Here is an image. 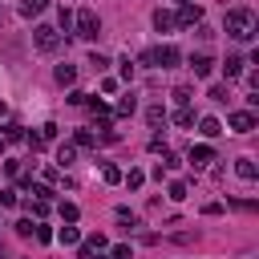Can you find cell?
Segmentation results:
<instances>
[{
	"instance_id": "4316f807",
	"label": "cell",
	"mask_w": 259,
	"mask_h": 259,
	"mask_svg": "<svg viewBox=\"0 0 259 259\" xmlns=\"http://www.w3.org/2000/svg\"><path fill=\"white\" fill-rule=\"evenodd\" d=\"M57 20H61V28H65V32H73V12H69V8H61V16H57Z\"/></svg>"
},
{
	"instance_id": "83f0119b",
	"label": "cell",
	"mask_w": 259,
	"mask_h": 259,
	"mask_svg": "<svg viewBox=\"0 0 259 259\" xmlns=\"http://www.w3.org/2000/svg\"><path fill=\"white\" fill-rule=\"evenodd\" d=\"M89 65H93V69H97V73H101V69H105V65H109V57H101V53H89Z\"/></svg>"
},
{
	"instance_id": "ffe728a7",
	"label": "cell",
	"mask_w": 259,
	"mask_h": 259,
	"mask_svg": "<svg viewBox=\"0 0 259 259\" xmlns=\"http://www.w3.org/2000/svg\"><path fill=\"white\" fill-rule=\"evenodd\" d=\"M134 109H138V101H134V93H130V97H121V101H117V113H121V117H130V113H134Z\"/></svg>"
},
{
	"instance_id": "277c9868",
	"label": "cell",
	"mask_w": 259,
	"mask_h": 259,
	"mask_svg": "<svg viewBox=\"0 0 259 259\" xmlns=\"http://www.w3.org/2000/svg\"><path fill=\"white\" fill-rule=\"evenodd\" d=\"M178 61H182V53H178L174 45H158V49H154V69H174Z\"/></svg>"
},
{
	"instance_id": "ac0fdd59",
	"label": "cell",
	"mask_w": 259,
	"mask_h": 259,
	"mask_svg": "<svg viewBox=\"0 0 259 259\" xmlns=\"http://www.w3.org/2000/svg\"><path fill=\"white\" fill-rule=\"evenodd\" d=\"M61 219H65V223H77V219H81L77 202H61Z\"/></svg>"
},
{
	"instance_id": "5bb4252c",
	"label": "cell",
	"mask_w": 259,
	"mask_h": 259,
	"mask_svg": "<svg viewBox=\"0 0 259 259\" xmlns=\"http://www.w3.org/2000/svg\"><path fill=\"white\" fill-rule=\"evenodd\" d=\"M57 81H61V85H73V81H77V69H73V65H57Z\"/></svg>"
},
{
	"instance_id": "836d02e7",
	"label": "cell",
	"mask_w": 259,
	"mask_h": 259,
	"mask_svg": "<svg viewBox=\"0 0 259 259\" xmlns=\"http://www.w3.org/2000/svg\"><path fill=\"white\" fill-rule=\"evenodd\" d=\"M109 259H134V255H130V247H125V243H117V247L109 251Z\"/></svg>"
},
{
	"instance_id": "603a6c76",
	"label": "cell",
	"mask_w": 259,
	"mask_h": 259,
	"mask_svg": "<svg viewBox=\"0 0 259 259\" xmlns=\"http://www.w3.org/2000/svg\"><path fill=\"white\" fill-rule=\"evenodd\" d=\"M142 182H146V174H142V170H130V174H125V186H130V190H138Z\"/></svg>"
},
{
	"instance_id": "d4e9b609",
	"label": "cell",
	"mask_w": 259,
	"mask_h": 259,
	"mask_svg": "<svg viewBox=\"0 0 259 259\" xmlns=\"http://www.w3.org/2000/svg\"><path fill=\"white\" fill-rule=\"evenodd\" d=\"M170 198L182 202V198H186V182H170Z\"/></svg>"
},
{
	"instance_id": "f1b7e54d",
	"label": "cell",
	"mask_w": 259,
	"mask_h": 259,
	"mask_svg": "<svg viewBox=\"0 0 259 259\" xmlns=\"http://www.w3.org/2000/svg\"><path fill=\"white\" fill-rule=\"evenodd\" d=\"M170 97H174V101H178V105H186V101H190V89H186V85H178V89H174V93H170Z\"/></svg>"
},
{
	"instance_id": "1f68e13d",
	"label": "cell",
	"mask_w": 259,
	"mask_h": 259,
	"mask_svg": "<svg viewBox=\"0 0 259 259\" xmlns=\"http://www.w3.org/2000/svg\"><path fill=\"white\" fill-rule=\"evenodd\" d=\"M20 198H16V190H0V206H16Z\"/></svg>"
},
{
	"instance_id": "7402d4cb",
	"label": "cell",
	"mask_w": 259,
	"mask_h": 259,
	"mask_svg": "<svg viewBox=\"0 0 259 259\" xmlns=\"http://www.w3.org/2000/svg\"><path fill=\"white\" fill-rule=\"evenodd\" d=\"M174 125H194V113H190V109H186V105H182V109H178V113H174Z\"/></svg>"
},
{
	"instance_id": "e0dca14e",
	"label": "cell",
	"mask_w": 259,
	"mask_h": 259,
	"mask_svg": "<svg viewBox=\"0 0 259 259\" xmlns=\"http://www.w3.org/2000/svg\"><path fill=\"white\" fill-rule=\"evenodd\" d=\"M73 158H77V146H61V150H57V162H61V166H73Z\"/></svg>"
},
{
	"instance_id": "52a82bcc",
	"label": "cell",
	"mask_w": 259,
	"mask_h": 259,
	"mask_svg": "<svg viewBox=\"0 0 259 259\" xmlns=\"http://www.w3.org/2000/svg\"><path fill=\"white\" fill-rule=\"evenodd\" d=\"M190 69H194V77H210L214 73V57L210 53H198V57H190Z\"/></svg>"
},
{
	"instance_id": "484cf974",
	"label": "cell",
	"mask_w": 259,
	"mask_h": 259,
	"mask_svg": "<svg viewBox=\"0 0 259 259\" xmlns=\"http://www.w3.org/2000/svg\"><path fill=\"white\" fill-rule=\"evenodd\" d=\"M85 247H89V251H105V235H89Z\"/></svg>"
},
{
	"instance_id": "8fae6325",
	"label": "cell",
	"mask_w": 259,
	"mask_h": 259,
	"mask_svg": "<svg viewBox=\"0 0 259 259\" xmlns=\"http://www.w3.org/2000/svg\"><path fill=\"white\" fill-rule=\"evenodd\" d=\"M235 174H239V178H247V182H251V178H255V174H259V170H255V162H251V158H239V162H235Z\"/></svg>"
},
{
	"instance_id": "f35d334b",
	"label": "cell",
	"mask_w": 259,
	"mask_h": 259,
	"mask_svg": "<svg viewBox=\"0 0 259 259\" xmlns=\"http://www.w3.org/2000/svg\"><path fill=\"white\" fill-rule=\"evenodd\" d=\"M0 20H4V8H0Z\"/></svg>"
},
{
	"instance_id": "cb8c5ba5",
	"label": "cell",
	"mask_w": 259,
	"mask_h": 259,
	"mask_svg": "<svg viewBox=\"0 0 259 259\" xmlns=\"http://www.w3.org/2000/svg\"><path fill=\"white\" fill-rule=\"evenodd\" d=\"M117 65H121V81H134V61H130V57H121Z\"/></svg>"
},
{
	"instance_id": "44dd1931",
	"label": "cell",
	"mask_w": 259,
	"mask_h": 259,
	"mask_svg": "<svg viewBox=\"0 0 259 259\" xmlns=\"http://www.w3.org/2000/svg\"><path fill=\"white\" fill-rule=\"evenodd\" d=\"M113 214H117V223H130V227H138V214H134L130 206H117Z\"/></svg>"
},
{
	"instance_id": "e575fe53",
	"label": "cell",
	"mask_w": 259,
	"mask_h": 259,
	"mask_svg": "<svg viewBox=\"0 0 259 259\" xmlns=\"http://www.w3.org/2000/svg\"><path fill=\"white\" fill-rule=\"evenodd\" d=\"M210 97H214V101H227L231 93H227V85H210Z\"/></svg>"
},
{
	"instance_id": "7c38bea8",
	"label": "cell",
	"mask_w": 259,
	"mask_h": 259,
	"mask_svg": "<svg viewBox=\"0 0 259 259\" xmlns=\"http://www.w3.org/2000/svg\"><path fill=\"white\" fill-rule=\"evenodd\" d=\"M57 239H61L65 247H77V243H81V231H77V227L69 223V227H61V235H57Z\"/></svg>"
},
{
	"instance_id": "30bf717a",
	"label": "cell",
	"mask_w": 259,
	"mask_h": 259,
	"mask_svg": "<svg viewBox=\"0 0 259 259\" xmlns=\"http://www.w3.org/2000/svg\"><path fill=\"white\" fill-rule=\"evenodd\" d=\"M198 130H202V138H219V134H223L219 117H202V121H198Z\"/></svg>"
},
{
	"instance_id": "9a60e30c",
	"label": "cell",
	"mask_w": 259,
	"mask_h": 259,
	"mask_svg": "<svg viewBox=\"0 0 259 259\" xmlns=\"http://www.w3.org/2000/svg\"><path fill=\"white\" fill-rule=\"evenodd\" d=\"M146 121H150V125H166V109H162V105H150V109H146Z\"/></svg>"
},
{
	"instance_id": "ba28073f",
	"label": "cell",
	"mask_w": 259,
	"mask_h": 259,
	"mask_svg": "<svg viewBox=\"0 0 259 259\" xmlns=\"http://www.w3.org/2000/svg\"><path fill=\"white\" fill-rule=\"evenodd\" d=\"M206 162H214V150L202 142V146H190V166H206Z\"/></svg>"
},
{
	"instance_id": "2e32d148",
	"label": "cell",
	"mask_w": 259,
	"mask_h": 259,
	"mask_svg": "<svg viewBox=\"0 0 259 259\" xmlns=\"http://www.w3.org/2000/svg\"><path fill=\"white\" fill-rule=\"evenodd\" d=\"M20 138H24V125L20 121H8L4 125V142H20Z\"/></svg>"
},
{
	"instance_id": "4fadbf2b",
	"label": "cell",
	"mask_w": 259,
	"mask_h": 259,
	"mask_svg": "<svg viewBox=\"0 0 259 259\" xmlns=\"http://www.w3.org/2000/svg\"><path fill=\"white\" fill-rule=\"evenodd\" d=\"M45 8H49V0H20V16H36Z\"/></svg>"
},
{
	"instance_id": "f546056e",
	"label": "cell",
	"mask_w": 259,
	"mask_h": 259,
	"mask_svg": "<svg viewBox=\"0 0 259 259\" xmlns=\"http://www.w3.org/2000/svg\"><path fill=\"white\" fill-rule=\"evenodd\" d=\"M77 146H97V138L89 130H77Z\"/></svg>"
},
{
	"instance_id": "4dcf8cb0",
	"label": "cell",
	"mask_w": 259,
	"mask_h": 259,
	"mask_svg": "<svg viewBox=\"0 0 259 259\" xmlns=\"http://www.w3.org/2000/svg\"><path fill=\"white\" fill-rule=\"evenodd\" d=\"M101 178H105V182H121V170H117V166H105Z\"/></svg>"
},
{
	"instance_id": "7a4b0ae2",
	"label": "cell",
	"mask_w": 259,
	"mask_h": 259,
	"mask_svg": "<svg viewBox=\"0 0 259 259\" xmlns=\"http://www.w3.org/2000/svg\"><path fill=\"white\" fill-rule=\"evenodd\" d=\"M73 28H77V36L93 40V36L101 32V20H97V12H93V8H81V12L73 16Z\"/></svg>"
},
{
	"instance_id": "8d00e7d4",
	"label": "cell",
	"mask_w": 259,
	"mask_h": 259,
	"mask_svg": "<svg viewBox=\"0 0 259 259\" xmlns=\"http://www.w3.org/2000/svg\"><path fill=\"white\" fill-rule=\"evenodd\" d=\"M178 4H194V0H178Z\"/></svg>"
},
{
	"instance_id": "3957f363",
	"label": "cell",
	"mask_w": 259,
	"mask_h": 259,
	"mask_svg": "<svg viewBox=\"0 0 259 259\" xmlns=\"http://www.w3.org/2000/svg\"><path fill=\"white\" fill-rule=\"evenodd\" d=\"M32 45H36L40 53H57V45H61V32H57L53 24H36V28H32Z\"/></svg>"
},
{
	"instance_id": "9c48e42d",
	"label": "cell",
	"mask_w": 259,
	"mask_h": 259,
	"mask_svg": "<svg viewBox=\"0 0 259 259\" xmlns=\"http://www.w3.org/2000/svg\"><path fill=\"white\" fill-rule=\"evenodd\" d=\"M154 28H158V32H170V28H174V12L158 8V12H154Z\"/></svg>"
},
{
	"instance_id": "74e56055",
	"label": "cell",
	"mask_w": 259,
	"mask_h": 259,
	"mask_svg": "<svg viewBox=\"0 0 259 259\" xmlns=\"http://www.w3.org/2000/svg\"><path fill=\"white\" fill-rule=\"evenodd\" d=\"M0 117H4V101H0Z\"/></svg>"
},
{
	"instance_id": "8992f818",
	"label": "cell",
	"mask_w": 259,
	"mask_h": 259,
	"mask_svg": "<svg viewBox=\"0 0 259 259\" xmlns=\"http://www.w3.org/2000/svg\"><path fill=\"white\" fill-rule=\"evenodd\" d=\"M231 130H235V134H251V130H255V113H251V109H235V113H231Z\"/></svg>"
},
{
	"instance_id": "d590c367",
	"label": "cell",
	"mask_w": 259,
	"mask_h": 259,
	"mask_svg": "<svg viewBox=\"0 0 259 259\" xmlns=\"http://www.w3.org/2000/svg\"><path fill=\"white\" fill-rule=\"evenodd\" d=\"M32 235H36V239H40V243H49V239H53V231H49V227H45V223H36V231H32Z\"/></svg>"
},
{
	"instance_id": "6da1fadb",
	"label": "cell",
	"mask_w": 259,
	"mask_h": 259,
	"mask_svg": "<svg viewBox=\"0 0 259 259\" xmlns=\"http://www.w3.org/2000/svg\"><path fill=\"white\" fill-rule=\"evenodd\" d=\"M227 32H231L235 40H251V36H255V16H251V8H231V12H227Z\"/></svg>"
},
{
	"instance_id": "5b68a950",
	"label": "cell",
	"mask_w": 259,
	"mask_h": 259,
	"mask_svg": "<svg viewBox=\"0 0 259 259\" xmlns=\"http://www.w3.org/2000/svg\"><path fill=\"white\" fill-rule=\"evenodd\" d=\"M198 20H202V8H198V4H178V16H174V24L190 28V24H198Z\"/></svg>"
},
{
	"instance_id": "d6986e66",
	"label": "cell",
	"mask_w": 259,
	"mask_h": 259,
	"mask_svg": "<svg viewBox=\"0 0 259 259\" xmlns=\"http://www.w3.org/2000/svg\"><path fill=\"white\" fill-rule=\"evenodd\" d=\"M223 69H227V77H239V73H243V57H227Z\"/></svg>"
},
{
	"instance_id": "d6a6232c",
	"label": "cell",
	"mask_w": 259,
	"mask_h": 259,
	"mask_svg": "<svg viewBox=\"0 0 259 259\" xmlns=\"http://www.w3.org/2000/svg\"><path fill=\"white\" fill-rule=\"evenodd\" d=\"M32 231H36L32 219H20V223H16V235H32Z\"/></svg>"
}]
</instances>
